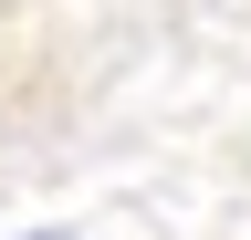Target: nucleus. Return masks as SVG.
Instances as JSON below:
<instances>
[{
	"label": "nucleus",
	"instance_id": "f257e3e1",
	"mask_svg": "<svg viewBox=\"0 0 251 240\" xmlns=\"http://www.w3.org/2000/svg\"><path fill=\"white\" fill-rule=\"evenodd\" d=\"M21 240H74V230H21Z\"/></svg>",
	"mask_w": 251,
	"mask_h": 240
}]
</instances>
